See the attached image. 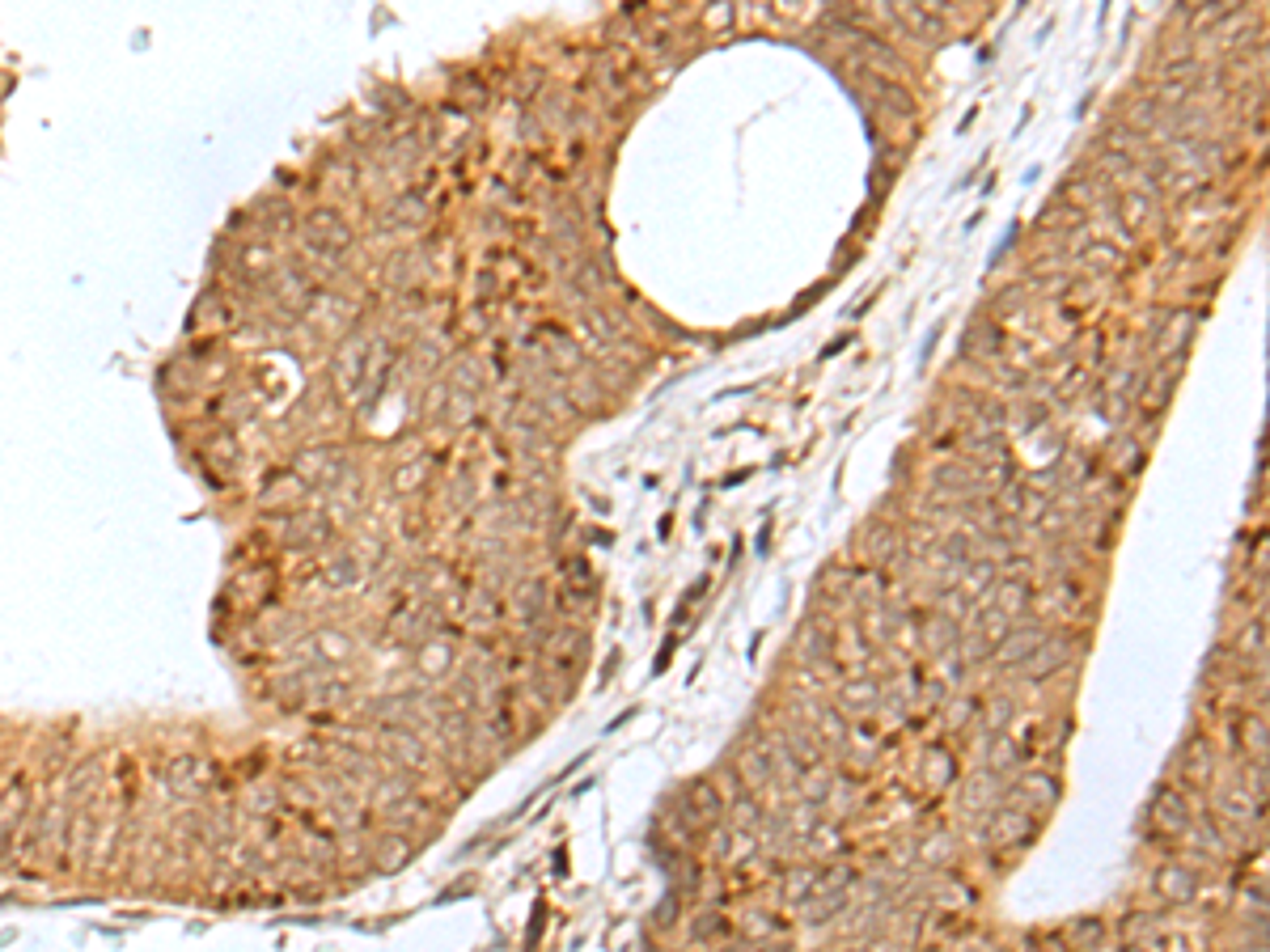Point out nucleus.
<instances>
[{
    "label": "nucleus",
    "mask_w": 1270,
    "mask_h": 952,
    "mask_svg": "<svg viewBox=\"0 0 1270 952\" xmlns=\"http://www.w3.org/2000/svg\"><path fill=\"white\" fill-rule=\"evenodd\" d=\"M161 783H166V792H174V796L195 800L212 788V766L203 758H195V753H178V758H170L166 766H161Z\"/></svg>",
    "instance_id": "f257e3e1"
},
{
    "label": "nucleus",
    "mask_w": 1270,
    "mask_h": 952,
    "mask_svg": "<svg viewBox=\"0 0 1270 952\" xmlns=\"http://www.w3.org/2000/svg\"><path fill=\"white\" fill-rule=\"evenodd\" d=\"M102 779H106V766H102V758L81 762V766H76L73 775L64 779V800H68V808H90L93 796L102 792Z\"/></svg>",
    "instance_id": "f03ea898"
},
{
    "label": "nucleus",
    "mask_w": 1270,
    "mask_h": 952,
    "mask_svg": "<svg viewBox=\"0 0 1270 952\" xmlns=\"http://www.w3.org/2000/svg\"><path fill=\"white\" fill-rule=\"evenodd\" d=\"M21 813H26V783L13 779L9 788L0 792V860L13 851V834L21 825Z\"/></svg>",
    "instance_id": "7ed1b4c3"
},
{
    "label": "nucleus",
    "mask_w": 1270,
    "mask_h": 952,
    "mask_svg": "<svg viewBox=\"0 0 1270 952\" xmlns=\"http://www.w3.org/2000/svg\"><path fill=\"white\" fill-rule=\"evenodd\" d=\"M893 9V18L903 21L911 34H923V38H940L945 34V21H940V13H932L923 0H885Z\"/></svg>",
    "instance_id": "20e7f679"
},
{
    "label": "nucleus",
    "mask_w": 1270,
    "mask_h": 952,
    "mask_svg": "<svg viewBox=\"0 0 1270 952\" xmlns=\"http://www.w3.org/2000/svg\"><path fill=\"white\" fill-rule=\"evenodd\" d=\"M1152 821H1156V830H1165V834H1190V808H1186V800H1181L1178 792L1160 788V792H1156V808H1152Z\"/></svg>",
    "instance_id": "39448f33"
},
{
    "label": "nucleus",
    "mask_w": 1270,
    "mask_h": 952,
    "mask_svg": "<svg viewBox=\"0 0 1270 952\" xmlns=\"http://www.w3.org/2000/svg\"><path fill=\"white\" fill-rule=\"evenodd\" d=\"M1033 834H1038V821H1033L1029 813H995L991 838L1000 847H1021V843H1029Z\"/></svg>",
    "instance_id": "423d86ee"
},
{
    "label": "nucleus",
    "mask_w": 1270,
    "mask_h": 952,
    "mask_svg": "<svg viewBox=\"0 0 1270 952\" xmlns=\"http://www.w3.org/2000/svg\"><path fill=\"white\" fill-rule=\"evenodd\" d=\"M1156 889H1160V898H1169V902H1178V906H1181V902H1190V898H1194V872H1190V868H1181V863H1169V868H1160V876H1156Z\"/></svg>",
    "instance_id": "0eeeda50"
},
{
    "label": "nucleus",
    "mask_w": 1270,
    "mask_h": 952,
    "mask_svg": "<svg viewBox=\"0 0 1270 952\" xmlns=\"http://www.w3.org/2000/svg\"><path fill=\"white\" fill-rule=\"evenodd\" d=\"M1063 660H1068V640H1042L1038 648L1021 660V665H1025V673H1029V678H1046L1050 669H1058Z\"/></svg>",
    "instance_id": "6e6552de"
},
{
    "label": "nucleus",
    "mask_w": 1270,
    "mask_h": 952,
    "mask_svg": "<svg viewBox=\"0 0 1270 952\" xmlns=\"http://www.w3.org/2000/svg\"><path fill=\"white\" fill-rule=\"evenodd\" d=\"M1046 640V631L1042 627H1025V631H1013V635H1003V648L995 652V656L1003 660V665H1021L1025 656H1029L1038 643Z\"/></svg>",
    "instance_id": "1a4fd4ad"
},
{
    "label": "nucleus",
    "mask_w": 1270,
    "mask_h": 952,
    "mask_svg": "<svg viewBox=\"0 0 1270 952\" xmlns=\"http://www.w3.org/2000/svg\"><path fill=\"white\" fill-rule=\"evenodd\" d=\"M407 855H411V843H407L403 834H386L381 847H373V863H378L381 872H398L407 863Z\"/></svg>",
    "instance_id": "9d476101"
},
{
    "label": "nucleus",
    "mask_w": 1270,
    "mask_h": 952,
    "mask_svg": "<svg viewBox=\"0 0 1270 952\" xmlns=\"http://www.w3.org/2000/svg\"><path fill=\"white\" fill-rule=\"evenodd\" d=\"M1003 348V335L995 322H983V326H970L966 335V356H995Z\"/></svg>",
    "instance_id": "9b49d317"
},
{
    "label": "nucleus",
    "mask_w": 1270,
    "mask_h": 952,
    "mask_svg": "<svg viewBox=\"0 0 1270 952\" xmlns=\"http://www.w3.org/2000/svg\"><path fill=\"white\" fill-rule=\"evenodd\" d=\"M1211 770H1215L1211 745H1207V741H1194V745L1186 750V775L1194 779V783H1207V779H1211Z\"/></svg>",
    "instance_id": "f8f14e48"
},
{
    "label": "nucleus",
    "mask_w": 1270,
    "mask_h": 952,
    "mask_svg": "<svg viewBox=\"0 0 1270 952\" xmlns=\"http://www.w3.org/2000/svg\"><path fill=\"white\" fill-rule=\"evenodd\" d=\"M1025 601H1029V588L1016 585V576H1008L1000 585V605H995V610H1000V614H1021Z\"/></svg>",
    "instance_id": "ddd939ff"
},
{
    "label": "nucleus",
    "mask_w": 1270,
    "mask_h": 952,
    "mask_svg": "<svg viewBox=\"0 0 1270 952\" xmlns=\"http://www.w3.org/2000/svg\"><path fill=\"white\" fill-rule=\"evenodd\" d=\"M953 640H958V623H953L948 614L932 618V623H928V643H932V648H945V643L953 648Z\"/></svg>",
    "instance_id": "4468645a"
},
{
    "label": "nucleus",
    "mask_w": 1270,
    "mask_h": 952,
    "mask_svg": "<svg viewBox=\"0 0 1270 952\" xmlns=\"http://www.w3.org/2000/svg\"><path fill=\"white\" fill-rule=\"evenodd\" d=\"M1241 737H1245V745H1249V750L1258 753V758L1266 753V720H1262V715H1245Z\"/></svg>",
    "instance_id": "2eb2a0df"
},
{
    "label": "nucleus",
    "mask_w": 1270,
    "mask_h": 952,
    "mask_svg": "<svg viewBox=\"0 0 1270 952\" xmlns=\"http://www.w3.org/2000/svg\"><path fill=\"white\" fill-rule=\"evenodd\" d=\"M1021 792H1025V796H1029L1038 808L1055 800V783H1050L1046 775H1029V779H1025V783H1021Z\"/></svg>",
    "instance_id": "dca6fc26"
},
{
    "label": "nucleus",
    "mask_w": 1270,
    "mask_h": 952,
    "mask_svg": "<svg viewBox=\"0 0 1270 952\" xmlns=\"http://www.w3.org/2000/svg\"><path fill=\"white\" fill-rule=\"evenodd\" d=\"M1148 212H1152V203L1143 200V195H1131V200L1123 203V220H1126V229H1131V233H1139V229H1143V220H1148Z\"/></svg>",
    "instance_id": "f3484780"
},
{
    "label": "nucleus",
    "mask_w": 1270,
    "mask_h": 952,
    "mask_svg": "<svg viewBox=\"0 0 1270 952\" xmlns=\"http://www.w3.org/2000/svg\"><path fill=\"white\" fill-rule=\"evenodd\" d=\"M1068 940L1088 944V948H1101V940H1105V927H1101V923H1093V918H1088V923H1071V927H1068Z\"/></svg>",
    "instance_id": "a211bd4d"
},
{
    "label": "nucleus",
    "mask_w": 1270,
    "mask_h": 952,
    "mask_svg": "<svg viewBox=\"0 0 1270 952\" xmlns=\"http://www.w3.org/2000/svg\"><path fill=\"white\" fill-rule=\"evenodd\" d=\"M691 800L703 808V817H711V821L720 817V796H716V788H708V783H695V788H691Z\"/></svg>",
    "instance_id": "6ab92c4d"
},
{
    "label": "nucleus",
    "mask_w": 1270,
    "mask_h": 952,
    "mask_svg": "<svg viewBox=\"0 0 1270 952\" xmlns=\"http://www.w3.org/2000/svg\"><path fill=\"white\" fill-rule=\"evenodd\" d=\"M995 576V563H974L970 568V580H966V597H978V588H987Z\"/></svg>",
    "instance_id": "aec40b11"
},
{
    "label": "nucleus",
    "mask_w": 1270,
    "mask_h": 952,
    "mask_svg": "<svg viewBox=\"0 0 1270 952\" xmlns=\"http://www.w3.org/2000/svg\"><path fill=\"white\" fill-rule=\"evenodd\" d=\"M970 643V648H961V660H966V665H978V660H987V656H991V640H987V635L983 631H978L974 635V640H966Z\"/></svg>",
    "instance_id": "412c9836"
},
{
    "label": "nucleus",
    "mask_w": 1270,
    "mask_h": 952,
    "mask_svg": "<svg viewBox=\"0 0 1270 952\" xmlns=\"http://www.w3.org/2000/svg\"><path fill=\"white\" fill-rule=\"evenodd\" d=\"M991 779H995V770H991V775H974V783H970V805H978V800H995V783H991Z\"/></svg>",
    "instance_id": "4be33fe9"
},
{
    "label": "nucleus",
    "mask_w": 1270,
    "mask_h": 952,
    "mask_svg": "<svg viewBox=\"0 0 1270 952\" xmlns=\"http://www.w3.org/2000/svg\"><path fill=\"white\" fill-rule=\"evenodd\" d=\"M847 902V893H830V898H821L818 906L809 902V918H830V910H838Z\"/></svg>",
    "instance_id": "5701e85b"
},
{
    "label": "nucleus",
    "mask_w": 1270,
    "mask_h": 952,
    "mask_svg": "<svg viewBox=\"0 0 1270 952\" xmlns=\"http://www.w3.org/2000/svg\"><path fill=\"white\" fill-rule=\"evenodd\" d=\"M809 885H813L809 872H796V876H792V885H788V898H792V902H801L805 893H809Z\"/></svg>",
    "instance_id": "b1692460"
},
{
    "label": "nucleus",
    "mask_w": 1270,
    "mask_h": 952,
    "mask_svg": "<svg viewBox=\"0 0 1270 952\" xmlns=\"http://www.w3.org/2000/svg\"><path fill=\"white\" fill-rule=\"evenodd\" d=\"M1262 640H1266V631H1262V623H1253L1249 631L1241 635V652H1262Z\"/></svg>",
    "instance_id": "393cba45"
}]
</instances>
